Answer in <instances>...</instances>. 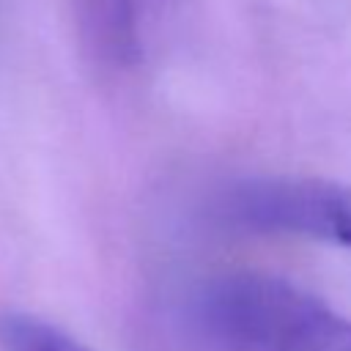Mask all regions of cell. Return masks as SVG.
<instances>
[{
  "label": "cell",
  "mask_w": 351,
  "mask_h": 351,
  "mask_svg": "<svg viewBox=\"0 0 351 351\" xmlns=\"http://www.w3.org/2000/svg\"><path fill=\"white\" fill-rule=\"evenodd\" d=\"M197 310L228 351H351V318L274 274L217 277L203 288Z\"/></svg>",
  "instance_id": "6da1fadb"
},
{
  "label": "cell",
  "mask_w": 351,
  "mask_h": 351,
  "mask_svg": "<svg viewBox=\"0 0 351 351\" xmlns=\"http://www.w3.org/2000/svg\"><path fill=\"white\" fill-rule=\"evenodd\" d=\"M222 214L239 228L351 247L348 184L302 176L250 178L222 195Z\"/></svg>",
  "instance_id": "7a4b0ae2"
},
{
  "label": "cell",
  "mask_w": 351,
  "mask_h": 351,
  "mask_svg": "<svg viewBox=\"0 0 351 351\" xmlns=\"http://www.w3.org/2000/svg\"><path fill=\"white\" fill-rule=\"evenodd\" d=\"M0 348L3 351H93L58 324L30 313L0 315Z\"/></svg>",
  "instance_id": "3957f363"
},
{
  "label": "cell",
  "mask_w": 351,
  "mask_h": 351,
  "mask_svg": "<svg viewBox=\"0 0 351 351\" xmlns=\"http://www.w3.org/2000/svg\"><path fill=\"white\" fill-rule=\"evenodd\" d=\"M132 3L134 0H90L96 11V25L115 52L132 47Z\"/></svg>",
  "instance_id": "277c9868"
}]
</instances>
